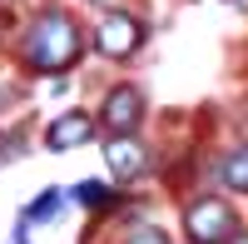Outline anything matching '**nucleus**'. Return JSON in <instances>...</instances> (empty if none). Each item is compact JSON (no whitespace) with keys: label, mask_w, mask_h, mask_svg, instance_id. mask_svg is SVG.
I'll use <instances>...</instances> for the list:
<instances>
[{"label":"nucleus","mask_w":248,"mask_h":244,"mask_svg":"<svg viewBox=\"0 0 248 244\" xmlns=\"http://www.w3.org/2000/svg\"><path fill=\"white\" fill-rule=\"evenodd\" d=\"M79 55H85V25L70 5H40L25 20V35H20V60L35 75H55L65 80Z\"/></svg>","instance_id":"obj_1"},{"label":"nucleus","mask_w":248,"mask_h":244,"mask_svg":"<svg viewBox=\"0 0 248 244\" xmlns=\"http://www.w3.org/2000/svg\"><path fill=\"white\" fill-rule=\"evenodd\" d=\"M238 209L223 194H194L184 205V239L189 244H229L238 234Z\"/></svg>","instance_id":"obj_2"},{"label":"nucleus","mask_w":248,"mask_h":244,"mask_svg":"<svg viewBox=\"0 0 248 244\" xmlns=\"http://www.w3.org/2000/svg\"><path fill=\"white\" fill-rule=\"evenodd\" d=\"M144 35H149V20L119 5V10H105V15H99V25L90 30V45L105 55L109 65H124V60H134V55H139Z\"/></svg>","instance_id":"obj_3"},{"label":"nucleus","mask_w":248,"mask_h":244,"mask_svg":"<svg viewBox=\"0 0 248 244\" xmlns=\"http://www.w3.org/2000/svg\"><path fill=\"white\" fill-rule=\"evenodd\" d=\"M99 150H105V170H109L114 190L139 185V179L149 174V165H154V155H149V145H144L139 135H109Z\"/></svg>","instance_id":"obj_4"},{"label":"nucleus","mask_w":248,"mask_h":244,"mask_svg":"<svg viewBox=\"0 0 248 244\" xmlns=\"http://www.w3.org/2000/svg\"><path fill=\"white\" fill-rule=\"evenodd\" d=\"M144 115H149V105H144V90L139 85H109L105 100H99L94 125H105L109 135H139Z\"/></svg>","instance_id":"obj_5"},{"label":"nucleus","mask_w":248,"mask_h":244,"mask_svg":"<svg viewBox=\"0 0 248 244\" xmlns=\"http://www.w3.org/2000/svg\"><path fill=\"white\" fill-rule=\"evenodd\" d=\"M94 115L90 110H65V115H55L50 125H45V150L50 155H70V150H79V145H90L94 139Z\"/></svg>","instance_id":"obj_6"},{"label":"nucleus","mask_w":248,"mask_h":244,"mask_svg":"<svg viewBox=\"0 0 248 244\" xmlns=\"http://www.w3.org/2000/svg\"><path fill=\"white\" fill-rule=\"evenodd\" d=\"M65 199H75V205L90 209V214H114V209H124V190H114L109 179H75V185L65 190Z\"/></svg>","instance_id":"obj_7"},{"label":"nucleus","mask_w":248,"mask_h":244,"mask_svg":"<svg viewBox=\"0 0 248 244\" xmlns=\"http://www.w3.org/2000/svg\"><path fill=\"white\" fill-rule=\"evenodd\" d=\"M214 179H218L223 190H233V194H248V139L229 145V150L214 159Z\"/></svg>","instance_id":"obj_8"},{"label":"nucleus","mask_w":248,"mask_h":244,"mask_svg":"<svg viewBox=\"0 0 248 244\" xmlns=\"http://www.w3.org/2000/svg\"><path fill=\"white\" fill-rule=\"evenodd\" d=\"M60 209H65V190H60V185H50L45 194H35L30 205L20 209V225H50Z\"/></svg>","instance_id":"obj_9"},{"label":"nucleus","mask_w":248,"mask_h":244,"mask_svg":"<svg viewBox=\"0 0 248 244\" xmlns=\"http://www.w3.org/2000/svg\"><path fill=\"white\" fill-rule=\"evenodd\" d=\"M119 244H174V239L164 234V225H154V219H129V225L119 229Z\"/></svg>","instance_id":"obj_10"},{"label":"nucleus","mask_w":248,"mask_h":244,"mask_svg":"<svg viewBox=\"0 0 248 244\" xmlns=\"http://www.w3.org/2000/svg\"><path fill=\"white\" fill-rule=\"evenodd\" d=\"M90 5H94L99 15H105V10H119V5H124V0H90Z\"/></svg>","instance_id":"obj_11"},{"label":"nucleus","mask_w":248,"mask_h":244,"mask_svg":"<svg viewBox=\"0 0 248 244\" xmlns=\"http://www.w3.org/2000/svg\"><path fill=\"white\" fill-rule=\"evenodd\" d=\"M229 244H248V229H238V234H233V239H229Z\"/></svg>","instance_id":"obj_12"},{"label":"nucleus","mask_w":248,"mask_h":244,"mask_svg":"<svg viewBox=\"0 0 248 244\" xmlns=\"http://www.w3.org/2000/svg\"><path fill=\"white\" fill-rule=\"evenodd\" d=\"M223 5H243V0H223Z\"/></svg>","instance_id":"obj_13"}]
</instances>
